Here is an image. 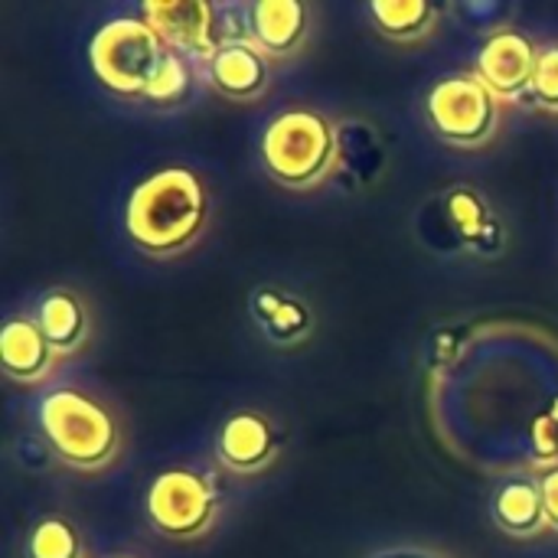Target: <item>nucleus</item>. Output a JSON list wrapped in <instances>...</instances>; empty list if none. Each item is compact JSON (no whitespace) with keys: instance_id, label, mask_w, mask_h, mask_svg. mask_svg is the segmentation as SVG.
Masks as SVG:
<instances>
[{"instance_id":"nucleus-1","label":"nucleus","mask_w":558,"mask_h":558,"mask_svg":"<svg viewBox=\"0 0 558 558\" xmlns=\"http://www.w3.org/2000/svg\"><path fill=\"white\" fill-rule=\"evenodd\" d=\"M209 222V193L190 167H163L144 177L124 206L128 239L150 258H177L196 245Z\"/></svg>"},{"instance_id":"nucleus-2","label":"nucleus","mask_w":558,"mask_h":558,"mask_svg":"<svg viewBox=\"0 0 558 558\" xmlns=\"http://www.w3.org/2000/svg\"><path fill=\"white\" fill-rule=\"evenodd\" d=\"M36 428L49 454L78 474L108 471L124 445L114 412L85 389L56 386L36 402Z\"/></svg>"},{"instance_id":"nucleus-3","label":"nucleus","mask_w":558,"mask_h":558,"mask_svg":"<svg viewBox=\"0 0 558 558\" xmlns=\"http://www.w3.org/2000/svg\"><path fill=\"white\" fill-rule=\"evenodd\" d=\"M262 170L271 183L291 193L317 190L340 163L337 124L317 108L278 111L258 141Z\"/></svg>"},{"instance_id":"nucleus-4","label":"nucleus","mask_w":558,"mask_h":558,"mask_svg":"<svg viewBox=\"0 0 558 558\" xmlns=\"http://www.w3.org/2000/svg\"><path fill=\"white\" fill-rule=\"evenodd\" d=\"M144 510L150 530L163 539L196 543L219 523V484L199 468H167L150 481Z\"/></svg>"},{"instance_id":"nucleus-5","label":"nucleus","mask_w":558,"mask_h":558,"mask_svg":"<svg viewBox=\"0 0 558 558\" xmlns=\"http://www.w3.org/2000/svg\"><path fill=\"white\" fill-rule=\"evenodd\" d=\"M422 111L432 134L461 150L487 147L504 121V101L494 98L474 72H451L438 78L428 88Z\"/></svg>"},{"instance_id":"nucleus-6","label":"nucleus","mask_w":558,"mask_h":558,"mask_svg":"<svg viewBox=\"0 0 558 558\" xmlns=\"http://www.w3.org/2000/svg\"><path fill=\"white\" fill-rule=\"evenodd\" d=\"M163 56V39L137 13L101 23L88 43V62L95 78L124 98L144 95Z\"/></svg>"},{"instance_id":"nucleus-7","label":"nucleus","mask_w":558,"mask_h":558,"mask_svg":"<svg viewBox=\"0 0 558 558\" xmlns=\"http://www.w3.org/2000/svg\"><path fill=\"white\" fill-rule=\"evenodd\" d=\"M137 16L163 39L167 49L193 59L199 69L222 46L219 3H209V0H147L137 7Z\"/></svg>"},{"instance_id":"nucleus-8","label":"nucleus","mask_w":558,"mask_h":558,"mask_svg":"<svg viewBox=\"0 0 558 558\" xmlns=\"http://www.w3.org/2000/svg\"><path fill=\"white\" fill-rule=\"evenodd\" d=\"M536 59H539V46L533 43V36H526L523 29L504 26L494 29L481 49L474 52V75L487 85V92L494 98H500L504 105L510 101H523L536 72Z\"/></svg>"},{"instance_id":"nucleus-9","label":"nucleus","mask_w":558,"mask_h":558,"mask_svg":"<svg viewBox=\"0 0 558 558\" xmlns=\"http://www.w3.org/2000/svg\"><path fill=\"white\" fill-rule=\"evenodd\" d=\"M281 454V435L275 422L258 409H239L222 418L213 438V458L235 477H255L275 468Z\"/></svg>"},{"instance_id":"nucleus-10","label":"nucleus","mask_w":558,"mask_h":558,"mask_svg":"<svg viewBox=\"0 0 558 558\" xmlns=\"http://www.w3.org/2000/svg\"><path fill=\"white\" fill-rule=\"evenodd\" d=\"M199 72L209 82V88L239 105L258 101L271 85V59L255 43L219 46Z\"/></svg>"},{"instance_id":"nucleus-11","label":"nucleus","mask_w":558,"mask_h":558,"mask_svg":"<svg viewBox=\"0 0 558 558\" xmlns=\"http://www.w3.org/2000/svg\"><path fill=\"white\" fill-rule=\"evenodd\" d=\"M248 314L255 330L262 333V340H268L271 347H301L311 340L317 317L314 307L288 291V288H275V284H258L248 298Z\"/></svg>"},{"instance_id":"nucleus-12","label":"nucleus","mask_w":558,"mask_h":558,"mask_svg":"<svg viewBox=\"0 0 558 558\" xmlns=\"http://www.w3.org/2000/svg\"><path fill=\"white\" fill-rule=\"evenodd\" d=\"M490 517L500 533L510 539H536L549 530L539 471H513L507 474L490 497Z\"/></svg>"},{"instance_id":"nucleus-13","label":"nucleus","mask_w":558,"mask_h":558,"mask_svg":"<svg viewBox=\"0 0 558 558\" xmlns=\"http://www.w3.org/2000/svg\"><path fill=\"white\" fill-rule=\"evenodd\" d=\"M441 206H445V219L448 226L454 229L458 242L477 255V258H494L504 252L507 245V229L500 222V216L490 209V203L468 183H458L451 186L445 196H441Z\"/></svg>"},{"instance_id":"nucleus-14","label":"nucleus","mask_w":558,"mask_h":558,"mask_svg":"<svg viewBox=\"0 0 558 558\" xmlns=\"http://www.w3.org/2000/svg\"><path fill=\"white\" fill-rule=\"evenodd\" d=\"M0 366L7 373V379H13L20 386H43L56 373L59 356L49 347V340L43 337V330L36 327L33 314H13L3 324Z\"/></svg>"},{"instance_id":"nucleus-15","label":"nucleus","mask_w":558,"mask_h":558,"mask_svg":"<svg viewBox=\"0 0 558 558\" xmlns=\"http://www.w3.org/2000/svg\"><path fill=\"white\" fill-rule=\"evenodd\" d=\"M33 320L43 330V337L49 340V347L56 350L59 360L75 356L92 333V314L88 304L78 291L72 288H46L36 304H33Z\"/></svg>"},{"instance_id":"nucleus-16","label":"nucleus","mask_w":558,"mask_h":558,"mask_svg":"<svg viewBox=\"0 0 558 558\" xmlns=\"http://www.w3.org/2000/svg\"><path fill=\"white\" fill-rule=\"evenodd\" d=\"M252 43L268 59L294 56L311 33V7L301 0H255L248 3Z\"/></svg>"},{"instance_id":"nucleus-17","label":"nucleus","mask_w":558,"mask_h":558,"mask_svg":"<svg viewBox=\"0 0 558 558\" xmlns=\"http://www.w3.org/2000/svg\"><path fill=\"white\" fill-rule=\"evenodd\" d=\"M366 16L376 26L379 36L392 43H422L435 33L441 20V7L428 0H369Z\"/></svg>"},{"instance_id":"nucleus-18","label":"nucleus","mask_w":558,"mask_h":558,"mask_svg":"<svg viewBox=\"0 0 558 558\" xmlns=\"http://www.w3.org/2000/svg\"><path fill=\"white\" fill-rule=\"evenodd\" d=\"M196 72L199 65L173 49H167V56L160 59L150 85L144 88V95L137 101H144L147 108H160V111H170V108H180L190 92H193V82H196Z\"/></svg>"},{"instance_id":"nucleus-19","label":"nucleus","mask_w":558,"mask_h":558,"mask_svg":"<svg viewBox=\"0 0 558 558\" xmlns=\"http://www.w3.org/2000/svg\"><path fill=\"white\" fill-rule=\"evenodd\" d=\"M23 558H88L78 526L65 517H39L23 543Z\"/></svg>"},{"instance_id":"nucleus-20","label":"nucleus","mask_w":558,"mask_h":558,"mask_svg":"<svg viewBox=\"0 0 558 558\" xmlns=\"http://www.w3.org/2000/svg\"><path fill=\"white\" fill-rule=\"evenodd\" d=\"M520 105H526L533 111L558 114V43L539 46L536 72H533L530 92H526V98Z\"/></svg>"},{"instance_id":"nucleus-21","label":"nucleus","mask_w":558,"mask_h":558,"mask_svg":"<svg viewBox=\"0 0 558 558\" xmlns=\"http://www.w3.org/2000/svg\"><path fill=\"white\" fill-rule=\"evenodd\" d=\"M530 458L539 471L558 468V396L530 425Z\"/></svg>"},{"instance_id":"nucleus-22","label":"nucleus","mask_w":558,"mask_h":558,"mask_svg":"<svg viewBox=\"0 0 558 558\" xmlns=\"http://www.w3.org/2000/svg\"><path fill=\"white\" fill-rule=\"evenodd\" d=\"M363 558H454V556H448L445 549H435V546H422V543H399V546L373 549L369 556H363Z\"/></svg>"},{"instance_id":"nucleus-23","label":"nucleus","mask_w":558,"mask_h":558,"mask_svg":"<svg viewBox=\"0 0 558 558\" xmlns=\"http://www.w3.org/2000/svg\"><path fill=\"white\" fill-rule=\"evenodd\" d=\"M539 487H543V504H546L549 530L558 533V468L539 471Z\"/></svg>"},{"instance_id":"nucleus-24","label":"nucleus","mask_w":558,"mask_h":558,"mask_svg":"<svg viewBox=\"0 0 558 558\" xmlns=\"http://www.w3.org/2000/svg\"><path fill=\"white\" fill-rule=\"evenodd\" d=\"M108 558H134V556H108Z\"/></svg>"}]
</instances>
